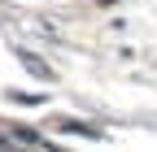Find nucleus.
<instances>
[{
  "mask_svg": "<svg viewBox=\"0 0 157 152\" xmlns=\"http://www.w3.org/2000/svg\"><path fill=\"white\" fill-rule=\"evenodd\" d=\"M0 152H13V148H0Z\"/></svg>",
  "mask_w": 157,
  "mask_h": 152,
  "instance_id": "obj_1",
  "label": "nucleus"
}]
</instances>
